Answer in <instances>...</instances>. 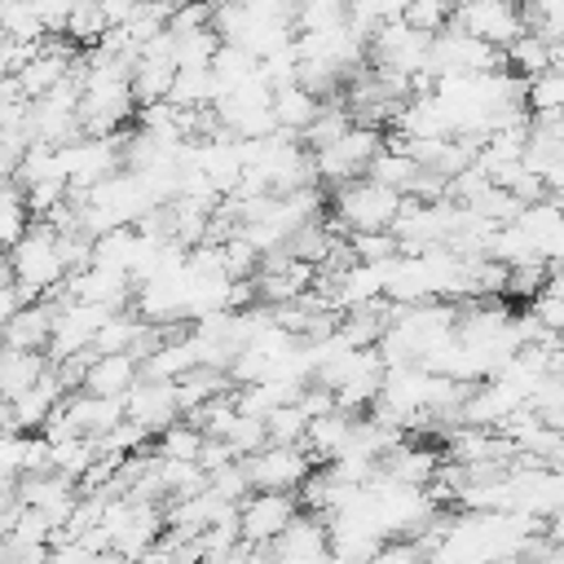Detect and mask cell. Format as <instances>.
<instances>
[{
	"instance_id": "6da1fadb",
	"label": "cell",
	"mask_w": 564,
	"mask_h": 564,
	"mask_svg": "<svg viewBox=\"0 0 564 564\" xmlns=\"http://www.w3.org/2000/svg\"><path fill=\"white\" fill-rule=\"evenodd\" d=\"M9 278L18 286V295L31 304V300H44L53 295L62 282H66V264L57 256V229L48 220H35L26 225V234L9 247Z\"/></svg>"
},
{
	"instance_id": "7a4b0ae2",
	"label": "cell",
	"mask_w": 564,
	"mask_h": 564,
	"mask_svg": "<svg viewBox=\"0 0 564 564\" xmlns=\"http://www.w3.org/2000/svg\"><path fill=\"white\" fill-rule=\"evenodd\" d=\"M101 529L110 538V551L123 555L128 564H137L167 529L163 507L159 502H141V498H106L101 511Z\"/></svg>"
},
{
	"instance_id": "3957f363",
	"label": "cell",
	"mask_w": 564,
	"mask_h": 564,
	"mask_svg": "<svg viewBox=\"0 0 564 564\" xmlns=\"http://www.w3.org/2000/svg\"><path fill=\"white\" fill-rule=\"evenodd\" d=\"M401 212V194L388 185H375L370 176H357L335 189V229L339 234H379Z\"/></svg>"
},
{
	"instance_id": "277c9868",
	"label": "cell",
	"mask_w": 564,
	"mask_h": 564,
	"mask_svg": "<svg viewBox=\"0 0 564 564\" xmlns=\"http://www.w3.org/2000/svg\"><path fill=\"white\" fill-rule=\"evenodd\" d=\"M212 115H216V123H220L234 141H256V137L278 132V123H273V88L260 79V70H256L247 84L220 93L216 106H212Z\"/></svg>"
},
{
	"instance_id": "5b68a950",
	"label": "cell",
	"mask_w": 564,
	"mask_h": 564,
	"mask_svg": "<svg viewBox=\"0 0 564 564\" xmlns=\"http://www.w3.org/2000/svg\"><path fill=\"white\" fill-rule=\"evenodd\" d=\"M494 70H507V57H502V48H494V44H485L476 35H463V31L445 26L427 44V75L432 79H445V75H494Z\"/></svg>"
},
{
	"instance_id": "8992f818",
	"label": "cell",
	"mask_w": 564,
	"mask_h": 564,
	"mask_svg": "<svg viewBox=\"0 0 564 564\" xmlns=\"http://www.w3.org/2000/svg\"><path fill=\"white\" fill-rule=\"evenodd\" d=\"M379 150H383V132H379V128H366V123H352L344 137H335L330 145L308 150V154H313V172H317V181L348 185V181L366 176V167L375 163Z\"/></svg>"
},
{
	"instance_id": "52a82bcc",
	"label": "cell",
	"mask_w": 564,
	"mask_h": 564,
	"mask_svg": "<svg viewBox=\"0 0 564 564\" xmlns=\"http://www.w3.org/2000/svg\"><path fill=\"white\" fill-rule=\"evenodd\" d=\"M449 26L463 31V35H476V40H485V44H494V48H507L516 35L529 31V22H524L520 9L494 4V0H463V4H454Z\"/></svg>"
},
{
	"instance_id": "ba28073f",
	"label": "cell",
	"mask_w": 564,
	"mask_h": 564,
	"mask_svg": "<svg viewBox=\"0 0 564 564\" xmlns=\"http://www.w3.org/2000/svg\"><path fill=\"white\" fill-rule=\"evenodd\" d=\"M242 463H247L251 489H269V494H291L313 476V458L300 445H264Z\"/></svg>"
},
{
	"instance_id": "9c48e42d",
	"label": "cell",
	"mask_w": 564,
	"mask_h": 564,
	"mask_svg": "<svg viewBox=\"0 0 564 564\" xmlns=\"http://www.w3.org/2000/svg\"><path fill=\"white\" fill-rule=\"evenodd\" d=\"M300 516V502L291 494H269V489H256L238 502V533L247 546H269L291 520Z\"/></svg>"
},
{
	"instance_id": "30bf717a",
	"label": "cell",
	"mask_w": 564,
	"mask_h": 564,
	"mask_svg": "<svg viewBox=\"0 0 564 564\" xmlns=\"http://www.w3.org/2000/svg\"><path fill=\"white\" fill-rule=\"evenodd\" d=\"M269 564H330V542H326V520L313 511H300L269 546Z\"/></svg>"
},
{
	"instance_id": "8fae6325",
	"label": "cell",
	"mask_w": 564,
	"mask_h": 564,
	"mask_svg": "<svg viewBox=\"0 0 564 564\" xmlns=\"http://www.w3.org/2000/svg\"><path fill=\"white\" fill-rule=\"evenodd\" d=\"M123 419H128V423H137V427H145L150 436H159L163 427H172V423L181 419L172 383L137 379V383L123 392Z\"/></svg>"
},
{
	"instance_id": "7c38bea8",
	"label": "cell",
	"mask_w": 564,
	"mask_h": 564,
	"mask_svg": "<svg viewBox=\"0 0 564 564\" xmlns=\"http://www.w3.org/2000/svg\"><path fill=\"white\" fill-rule=\"evenodd\" d=\"M141 379V361L132 352H93L84 375H79V388L93 392V397H110V401H123V392Z\"/></svg>"
},
{
	"instance_id": "4fadbf2b",
	"label": "cell",
	"mask_w": 564,
	"mask_h": 564,
	"mask_svg": "<svg viewBox=\"0 0 564 564\" xmlns=\"http://www.w3.org/2000/svg\"><path fill=\"white\" fill-rule=\"evenodd\" d=\"M62 401H66V383L57 379V370H44L35 388L9 401V432H40Z\"/></svg>"
},
{
	"instance_id": "5bb4252c",
	"label": "cell",
	"mask_w": 564,
	"mask_h": 564,
	"mask_svg": "<svg viewBox=\"0 0 564 564\" xmlns=\"http://www.w3.org/2000/svg\"><path fill=\"white\" fill-rule=\"evenodd\" d=\"M524 401H520V392L511 388V383H502V379H485V383H471V392H467V401H463V410H458V423H467V427H498L507 414H516Z\"/></svg>"
},
{
	"instance_id": "9a60e30c",
	"label": "cell",
	"mask_w": 564,
	"mask_h": 564,
	"mask_svg": "<svg viewBox=\"0 0 564 564\" xmlns=\"http://www.w3.org/2000/svg\"><path fill=\"white\" fill-rule=\"evenodd\" d=\"M48 335H53V304L48 300H31V304H22L4 322L0 344L4 348H18V352H44L48 348Z\"/></svg>"
},
{
	"instance_id": "2e32d148",
	"label": "cell",
	"mask_w": 564,
	"mask_h": 564,
	"mask_svg": "<svg viewBox=\"0 0 564 564\" xmlns=\"http://www.w3.org/2000/svg\"><path fill=\"white\" fill-rule=\"evenodd\" d=\"M436 467H441V454L436 449H427V445H392L388 454H383V463H379V471L388 476V480H397V485H410V489H427L432 485V476H436Z\"/></svg>"
},
{
	"instance_id": "e0dca14e",
	"label": "cell",
	"mask_w": 564,
	"mask_h": 564,
	"mask_svg": "<svg viewBox=\"0 0 564 564\" xmlns=\"http://www.w3.org/2000/svg\"><path fill=\"white\" fill-rule=\"evenodd\" d=\"M66 75H70V53H66L62 44H40V53H35L22 70H13V79H18V88H22L26 101L44 97V93L57 88Z\"/></svg>"
},
{
	"instance_id": "ac0fdd59",
	"label": "cell",
	"mask_w": 564,
	"mask_h": 564,
	"mask_svg": "<svg viewBox=\"0 0 564 564\" xmlns=\"http://www.w3.org/2000/svg\"><path fill=\"white\" fill-rule=\"evenodd\" d=\"M352 419H357V414H344V410H330V414L313 419V423L304 427L300 449H304L313 463H330V458L344 449V441H348V432H352Z\"/></svg>"
},
{
	"instance_id": "d6986e66",
	"label": "cell",
	"mask_w": 564,
	"mask_h": 564,
	"mask_svg": "<svg viewBox=\"0 0 564 564\" xmlns=\"http://www.w3.org/2000/svg\"><path fill=\"white\" fill-rule=\"evenodd\" d=\"M317 110H322V101H317L313 93H304L300 84L273 88V123H278V132H286V137H304L308 123L317 119Z\"/></svg>"
},
{
	"instance_id": "ffe728a7",
	"label": "cell",
	"mask_w": 564,
	"mask_h": 564,
	"mask_svg": "<svg viewBox=\"0 0 564 564\" xmlns=\"http://www.w3.org/2000/svg\"><path fill=\"white\" fill-rule=\"evenodd\" d=\"M44 370H48V361L40 352H18V348H4L0 344V397L4 401H13L26 388H35Z\"/></svg>"
},
{
	"instance_id": "44dd1931",
	"label": "cell",
	"mask_w": 564,
	"mask_h": 564,
	"mask_svg": "<svg viewBox=\"0 0 564 564\" xmlns=\"http://www.w3.org/2000/svg\"><path fill=\"white\" fill-rule=\"evenodd\" d=\"M502 57H507V70H511V75L533 79V75L551 70V40H542L538 31H524V35H516V40L502 48Z\"/></svg>"
},
{
	"instance_id": "7402d4cb",
	"label": "cell",
	"mask_w": 564,
	"mask_h": 564,
	"mask_svg": "<svg viewBox=\"0 0 564 564\" xmlns=\"http://www.w3.org/2000/svg\"><path fill=\"white\" fill-rule=\"evenodd\" d=\"M419 172H423V167H419L410 154L392 150V145H383V150L375 154V163L366 167V176H370L375 185H388V189H397V194H405V189H410V181H414Z\"/></svg>"
},
{
	"instance_id": "603a6c76",
	"label": "cell",
	"mask_w": 564,
	"mask_h": 564,
	"mask_svg": "<svg viewBox=\"0 0 564 564\" xmlns=\"http://www.w3.org/2000/svg\"><path fill=\"white\" fill-rule=\"evenodd\" d=\"M524 110L529 115H564V70H542L524 79Z\"/></svg>"
},
{
	"instance_id": "cb8c5ba5",
	"label": "cell",
	"mask_w": 564,
	"mask_h": 564,
	"mask_svg": "<svg viewBox=\"0 0 564 564\" xmlns=\"http://www.w3.org/2000/svg\"><path fill=\"white\" fill-rule=\"evenodd\" d=\"M256 70H260V62H256L247 48H238V44H220V48H216V57H212V75H216L220 93H229V88L247 84Z\"/></svg>"
},
{
	"instance_id": "d4e9b609",
	"label": "cell",
	"mask_w": 564,
	"mask_h": 564,
	"mask_svg": "<svg viewBox=\"0 0 564 564\" xmlns=\"http://www.w3.org/2000/svg\"><path fill=\"white\" fill-rule=\"evenodd\" d=\"M516 229H524L533 242H538V251H546V242H551V234L564 225V207L555 203V198H542V203H529L516 220H511Z\"/></svg>"
},
{
	"instance_id": "484cf974",
	"label": "cell",
	"mask_w": 564,
	"mask_h": 564,
	"mask_svg": "<svg viewBox=\"0 0 564 564\" xmlns=\"http://www.w3.org/2000/svg\"><path fill=\"white\" fill-rule=\"evenodd\" d=\"M203 427L198 423H172L159 432V458H181V463H198L203 458Z\"/></svg>"
},
{
	"instance_id": "4316f807",
	"label": "cell",
	"mask_w": 564,
	"mask_h": 564,
	"mask_svg": "<svg viewBox=\"0 0 564 564\" xmlns=\"http://www.w3.org/2000/svg\"><path fill=\"white\" fill-rule=\"evenodd\" d=\"M216 48H220V35L212 26L176 35V70H203V66H212Z\"/></svg>"
},
{
	"instance_id": "83f0119b",
	"label": "cell",
	"mask_w": 564,
	"mask_h": 564,
	"mask_svg": "<svg viewBox=\"0 0 564 564\" xmlns=\"http://www.w3.org/2000/svg\"><path fill=\"white\" fill-rule=\"evenodd\" d=\"M348 128H352V115H348V106H344V101H322L317 119L308 123V132H304L300 141H308V150H322V145H330L335 137H344Z\"/></svg>"
},
{
	"instance_id": "f1b7e54d",
	"label": "cell",
	"mask_w": 564,
	"mask_h": 564,
	"mask_svg": "<svg viewBox=\"0 0 564 564\" xmlns=\"http://www.w3.org/2000/svg\"><path fill=\"white\" fill-rule=\"evenodd\" d=\"M26 225H31V212H26L22 189L13 181L0 185V247H13L26 234Z\"/></svg>"
},
{
	"instance_id": "f546056e",
	"label": "cell",
	"mask_w": 564,
	"mask_h": 564,
	"mask_svg": "<svg viewBox=\"0 0 564 564\" xmlns=\"http://www.w3.org/2000/svg\"><path fill=\"white\" fill-rule=\"evenodd\" d=\"M207 489H212V494H220L225 502H242L247 494H256V489H251V476H247V463H242V458H229V463L212 467V471H207Z\"/></svg>"
},
{
	"instance_id": "4dcf8cb0",
	"label": "cell",
	"mask_w": 564,
	"mask_h": 564,
	"mask_svg": "<svg viewBox=\"0 0 564 564\" xmlns=\"http://www.w3.org/2000/svg\"><path fill=\"white\" fill-rule=\"evenodd\" d=\"M106 31H110V22H106V13H101L97 0H79V4L70 9V22H66L70 44H97Z\"/></svg>"
},
{
	"instance_id": "1f68e13d",
	"label": "cell",
	"mask_w": 564,
	"mask_h": 564,
	"mask_svg": "<svg viewBox=\"0 0 564 564\" xmlns=\"http://www.w3.org/2000/svg\"><path fill=\"white\" fill-rule=\"evenodd\" d=\"M304 427H308V419H304V410L291 401V405H278L269 419H264V436H269V445H300L304 441Z\"/></svg>"
},
{
	"instance_id": "d6a6232c",
	"label": "cell",
	"mask_w": 564,
	"mask_h": 564,
	"mask_svg": "<svg viewBox=\"0 0 564 564\" xmlns=\"http://www.w3.org/2000/svg\"><path fill=\"white\" fill-rule=\"evenodd\" d=\"M220 441L229 445V454H234V458H251L256 449H264V445H269V436H264V419H251V414H242V410H238L234 427H229Z\"/></svg>"
},
{
	"instance_id": "836d02e7",
	"label": "cell",
	"mask_w": 564,
	"mask_h": 564,
	"mask_svg": "<svg viewBox=\"0 0 564 564\" xmlns=\"http://www.w3.org/2000/svg\"><path fill=\"white\" fill-rule=\"evenodd\" d=\"M348 247H352L357 264H388L397 256V238L388 229H379V234H348Z\"/></svg>"
},
{
	"instance_id": "e575fe53",
	"label": "cell",
	"mask_w": 564,
	"mask_h": 564,
	"mask_svg": "<svg viewBox=\"0 0 564 564\" xmlns=\"http://www.w3.org/2000/svg\"><path fill=\"white\" fill-rule=\"evenodd\" d=\"M529 313L542 322V330H551V335H564V300H560V295H551V291H538V295L529 300Z\"/></svg>"
},
{
	"instance_id": "d590c367",
	"label": "cell",
	"mask_w": 564,
	"mask_h": 564,
	"mask_svg": "<svg viewBox=\"0 0 564 564\" xmlns=\"http://www.w3.org/2000/svg\"><path fill=\"white\" fill-rule=\"evenodd\" d=\"M370 564H427V555L419 551V542L397 538V542H383V546H379V555H375Z\"/></svg>"
},
{
	"instance_id": "8d00e7d4",
	"label": "cell",
	"mask_w": 564,
	"mask_h": 564,
	"mask_svg": "<svg viewBox=\"0 0 564 564\" xmlns=\"http://www.w3.org/2000/svg\"><path fill=\"white\" fill-rule=\"evenodd\" d=\"M31 4H35V13H40L44 31H66V22H70V9H75L79 0H31Z\"/></svg>"
},
{
	"instance_id": "74e56055",
	"label": "cell",
	"mask_w": 564,
	"mask_h": 564,
	"mask_svg": "<svg viewBox=\"0 0 564 564\" xmlns=\"http://www.w3.org/2000/svg\"><path fill=\"white\" fill-rule=\"evenodd\" d=\"M542 256H546V264H551V269H564V225L551 234V242H546V251H542Z\"/></svg>"
},
{
	"instance_id": "f35d334b",
	"label": "cell",
	"mask_w": 564,
	"mask_h": 564,
	"mask_svg": "<svg viewBox=\"0 0 564 564\" xmlns=\"http://www.w3.org/2000/svg\"><path fill=\"white\" fill-rule=\"evenodd\" d=\"M542 291H551V295H560V300H564V269H551V273H546V286H542Z\"/></svg>"
},
{
	"instance_id": "ab89813d",
	"label": "cell",
	"mask_w": 564,
	"mask_h": 564,
	"mask_svg": "<svg viewBox=\"0 0 564 564\" xmlns=\"http://www.w3.org/2000/svg\"><path fill=\"white\" fill-rule=\"evenodd\" d=\"M551 66H555V70H564V35L551 44Z\"/></svg>"
},
{
	"instance_id": "60d3db41",
	"label": "cell",
	"mask_w": 564,
	"mask_h": 564,
	"mask_svg": "<svg viewBox=\"0 0 564 564\" xmlns=\"http://www.w3.org/2000/svg\"><path fill=\"white\" fill-rule=\"evenodd\" d=\"M494 4H511V9H520V4H524V0H494Z\"/></svg>"
},
{
	"instance_id": "b9f144b4",
	"label": "cell",
	"mask_w": 564,
	"mask_h": 564,
	"mask_svg": "<svg viewBox=\"0 0 564 564\" xmlns=\"http://www.w3.org/2000/svg\"><path fill=\"white\" fill-rule=\"evenodd\" d=\"M524 4H546V0H524Z\"/></svg>"
}]
</instances>
